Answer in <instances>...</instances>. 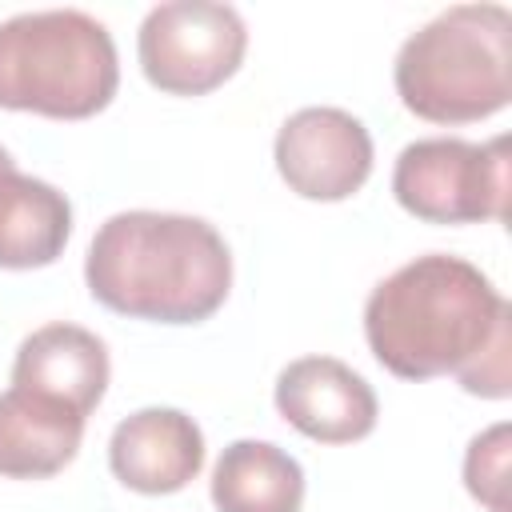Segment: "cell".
<instances>
[{"label":"cell","mask_w":512,"mask_h":512,"mask_svg":"<svg viewBox=\"0 0 512 512\" xmlns=\"http://www.w3.org/2000/svg\"><path fill=\"white\" fill-rule=\"evenodd\" d=\"M116 84V44L96 16L48 8L0 24V108L84 120L112 104Z\"/></svg>","instance_id":"277c9868"},{"label":"cell","mask_w":512,"mask_h":512,"mask_svg":"<svg viewBox=\"0 0 512 512\" xmlns=\"http://www.w3.org/2000/svg\"><path fill=\"white\" fill-rule=\"evenodd\" d=\"M8 168H16V164H12V156L0 148V172H8Z\"/></svg>","instance_id":"9a60e30c"},{"label":"cell","mask_w":512,"mask_h":512,"mask_svg":"<svg viewBox=\"0 0 512 512\" xmlns=\"http://www.w3.org/2000/svg\"><path fill=\"white\" fill-rule=\"evenodd\" d=\"M72 236V204L48 180L0 172V268H44Z\"/></svg>","instance_id":"7c38bea8"},{"label":"cell","mask_w":512,"mask_h":512,"mask_svg":"<svg viewBox=\"0 0 512 512\" xmlns=\"http://www.w3.org/2000/svg\"><path fill=\"white\" fill-rule=\"evenodd\" d=\"M108 464L124 488L168 496L204 468V432L180 408H140L112 428Z\"/></svg>","instance_id":"9c48e42d"},{"label":"cell","mask_w":512,"mask_h":512,"mask_svg":"<svg viewBox=\"0 0 512 512\" xmlns=\"http://www.w3.org/2000/svg\"><path fill=\"white\" fill-rule=\"evenodd\" d=\"M248 28L232 4L168 0L156 4L136 36V56L152 88L168 96H204L244 60Z\"/></svg>","instance_id":"8992f818"},{"label":"cell","mask_w":512,"mask_h":512,"mask_svg":"<svg viewBox=\"0 0 512 512\" xmlns=\"http://www.w3.org/2000/svg\"><path fill=\"white\" fill-rule=\"evenodd\" d=\"M400 104L432 124L484 120L512 100V12L456 4L416 28L396 52Z\"/></svg>","instance_id":"3957f363"},{"label":"cell","mask_w":512,"mask_h":512,"mask_svg":"<svg viewBox=\"0 0 512 512\" xmlns=\"http://www.w3.org/2000/svg\"><path fill=\"white\" fill-rule=\"evenodd\" d=\"M88 292L136 320L200 324L232 288V256L224 236L184 212H116L108 216L84 260Z\"/></svg>","instance_id":"7a4b0ae2"},{"label":"cell","mask_w":512,"mask_h":512,"mask_svg":"<svg viewBox=\"0 0 512 512\" xmlns=\"http://www.w3.org/2000/svg\"><path fill=\"white\" fill-rule=\"evenodd\" d=\"M508 424H492L480 436H472L464 452V484L488 512H508L504 488H508Z\"/></svg>","instance_id":"5bb4252c"},{"label":"cell","mask_w":512,"mask_h":512,"mask_svg":"<svg viewBox=\"0 0 512 512\" xmlns=\"http://www.w3.org/2000/svg\"><path fill=\"white\" fill-rule=\"evenodd\" d=\"M276 172L304 200H348L372 176L368 128L332 104L292 112L276 132Z\"/></svg>","instance_id":"52a82bcc"},{"label":"cell","mask_w":512,"mask_h":512,"mask_svg":"<svg viewBox=\"0 0 512 512\" xmlns=\"http://www.w3.org/2000/svg\"><path fill=\"white\" fill-rule=\"evenodd\" d=\"M84 416L28 388L0 392V476L44 480L76 460Z\"/></svg>","instance_id":"8fae6325"},{"label":"cell","mask_w":512,"mask_h":512,"mask_svg":"<svg viewBox=\"0 0 512 512\" xmlns=\"http://www.w3.org/2000/svg\"><path fill=\"white\" fill-rule=\"evenodd\" d=\"M512 308L464 256L428 252L384 276L364 304L372 356L400 380L460 376L472 396L504 400Z\"/></svg>","instance_id":"6da1fadb"},{"label":"cell","mask_w":512,"mask_h":512,"mask_svg":"<svg viewBox=\"0 0 512 512\" xmlns=\"http://www.w3.org/2000/svg\"><path fill=\"white\" fill-rule=\"evenodd\" d=\"M216 512H300L304 468L268 440H232L212 468Z\"/></svg>","instance_id":"4fadbf2b"},{"label":"cell","mask_w":512,"mask_h":512,"mask_svg":"<svg viewBox=\"0 0 512 512\" xmlns=\"http://www.w3.org/2000/svg\"><path fill=\"white\" fill-rule=\"evenodd\" d=\"M392 196L404 212L428 224L508 220V140H416L396 156Z\"/></svg>","instance_id":"5b68a950"},{"label":"cell","mask_w":512,"mask_h":512,"mask_svg":"<svg viewBox=\"0 0 512 512\" xmlns=\"http://www.w3.org/2000/svg\"><path fill=\"white\" fill-rule=\"evenodd\" d=\"M276 412L308 440L352 444L376 428V392L336 356H300L276 376Z\"/></svg>","instance_id":"ba28073f"},{"label":"cell","mask_w":512,"mask_h":512,"mask_svg":"<svg viewBox=\"0 0 512 512\" xmlns=\"http://www.w3.org/2000/svg\"><path fill=\"white\" fill-rule=\"evenodd\" d=\"M12 388L48 396L88 420L108 388V348L80 324H44L16 348Z\"/></svg>","instance_id":"30bf717a"}]
</instances>
